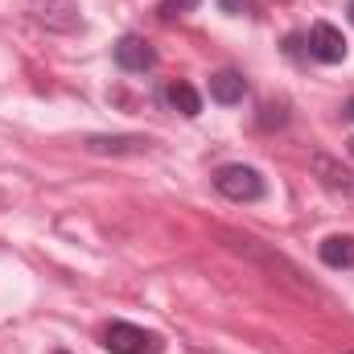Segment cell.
I'll list each match as a JSON object with an SVG mask.
<instances>
[{
	"instance_id": "15",
	"label": "cell",
	"mask_w": 354,
	"mask_h": 354,
	"mask_svg": "<svg viewBox=\"0 0 354 354\" xmlns=\"http://www.w3.org/2000/svg\"><path fill=\"white\" fill-rule=\"evenodd\" d=\"M351 153H354V140H351Z\"/></svg>"
},
{
	"instance_id": "4",
	"label": "cell",
	"mask_w": 354,
	"mask_h": 354,
	"mask_svg": "<svg viewBox=\"0 0 354 354\" xmlns=\"http://www.w3.org/2000/svg\"><path fill=\"white\" fill-rule=\"evenodd\" d=\"M309 58L313 62H322V66H338V62H346V37H342V29L338 25H330V21H317L313 29H309Z\"/></svg>"
},
{
	"instance_id": "14",
	"label": "cell",
	"mask_w": 354,
	"mask_h": 354,
	"mask_svg": "<svg viewBox=\"0 0 354 354\" xmlns=\"http://www.w3.org/2000/svg\"><path fill=\"white\" fill-rule=\"evenodd\" d=\"M351 21H354V0H351Z\"/></svg>"
},
{
	"instance_id": "9",
	"label": "cell",
	"mask_w": 354,
	"mask_h": 354,
	"mask_svg": "<svg viewBox=\"0 0 354 354\" xmlns=\"http://www.w3.org/2000/svg\"><path fill=\"white\" fill-rule=\"evenodd\" d=\"M313 169L322 174V181H326L330 189H338V194L354 198V181H351V174H346V169H338V165H334L326 153H317V157H313Z\"/></svg>"
},
{
	"instance_id": "3",
	"label": "cell",
	"mask_w": 354,
	"mask_h": 354,
	"mask_svg": "<svg viewBox=\"0 0 354 354\" xmlns=\"http://www.w3.org/2000/svg\"><path fill=\"white\" fill-rule=\"evenodd\" d=\"M29 17L54 33H79L83 29V17H79V4L75 0H25Z\"/></svg>"
},
{
	"instance_id": "6",
	"label": "cell",
	"mask_w": 354,
	"mask_h": 354,
	"mask_svg": "<svg viewBox=\"0 0 354 354\" xmlns=\"http://www.w3.org/2000/svg\"><path fill=\"white\" fill-rule=\"evenodd\" d=\"M243 95H248V79H243L239 71H218V75H210V99H214V103L231 107V103H243Z\"/></svg>"
},
{
	"instance_id": "10",
	"label": "cell",
	"mask_w": 354,
	"mask_h": 354,
	"mask_svg": "<svg viewBox=\"0 0 354 354\" xmlns=\"http://www.w3.org/2000/svg\"><path fill=\"white\" fill-rule=\"evenodd\" d=\"M87 149L91 153H140V149H149V140H140V136H91Z\"/></svg>"
},
{
	"instance_id": "7",
	"label": "cell",
	"mask_w": 354,
	"mask_h": 354,
	"mask_svg": "<svg viewBox=\"0 0 354 354\" xmlns=\"http://www.w3.org/2000/svg\"><path fill=\"white\" fill-rule=\"evenodd\" d=\"M322 264L354 268V235H330V239H322Z\"/></svg>"
},
{
	"instance_id": "16",
	"label": "cell",
	"mask_w": 354,
	"mask_h": 354,
	"mask_svg": "<svg viewBox=\"0 0 354 354\" xmlns=\"http://www.w3.org/2000/svg\"><path fill=\"white\" fill-rule=\"evenodd\" d=\"M58 354H66V351H58Z\"/></svg>"
},
{
	"instance_id": "11",
	"label": "cell",
	"mask_w": 354,
	"mask_h": 354,
	"mask_svg": "<svg viewBox=\"0 0 354 354\" xmlns=\"http://www.w3.org/2000/svg\"><path fill=\"white\" fill-rule=\"evenodd\" d=\"M202 0H161V17H181V12H194Z\"/></svg>"
},
{
	"instance_id": "8",
	"label": "cell",
	"mask_w": 354,
	"mask_h": 354,
	"mask_svg": "<svg viewBox=\"0 0 354 354\" xmlns=\"http://www.w3.org/2000/svg\"><path fill=\"white\" fill-rule=\"evenodd\" d=\"M165 103H169L174 111H181L185 120L202 115V95L189 87V83H169V87H165Z\"/></svg>"
},
{
	"instance_id": "2",
	"label": "cell",
	"mask_w": 354,
	"mask_h": 354,
	"mask_svg": "<svg viewBox=\"0 0 354 354\" xmlns=\"http://www.w3.org/2000/svg\"><path fill=\"white\" fill-rule=\"evenodd\" d=\"M103 346L111 354H161L165 351V342L157 334H149V330H140L132 322H111L103 330Z\"/></svg>"
},
{
	"instance_id": "5",
	"label": "cell",
	"mask_w": 354,
	"mask_h": 354,
	"mask_svg": "<svg viewBox=\"0 0 354 354\" xmlns=\"http://www.w3.org/2000/svg\"><path fill=\"white\" fill-rule=\"evenodd\" d=\"M153 62H157V50H153L145 37L128 33V37L115 41V66H120V71H132V75H136V71H149Z\"/></svg>"
},
{
	"instance_id": "17",
	"label": "cell",
	"mask_w": 354,
	"mask_h": 354,
	"mask_svg": "<svg viewBox=\"0 0 354 354\" xmlns=\"http://www.w3.org/2000/svg\"><path fill=\"white\" fill-rule=\"evenodd\" d=\"M351 354H354V351H351Z\"/></svg>"
},
{
	"instance_id": "12",
	"label": "cell",
	"mask_w": 354,
	"mask_h": 354,
	"mask_svg": "<svg viewBox=\"0 0 354 354\" xmlns=\"http://www.w3.org/2000/svg\"><path fill=\"white\" fill-rule=\"evenodd\" d=\"M218 8L231 17H248V12H256V0H218Z\"/></svg>"
},
{
	"instance_id": "13",
	"label": "cell",
	"mask_w": 354,
	"mask_h": 354,
	"mask_svg": "<svg viewBox=\"0 0 354 354\" xmlns=\"http://www.w3.org/2000/svg\"><path fill=\"white\" fill-rule=\"evenodd\" d=\"M342 115H346V120H354V99H346V107H342Z\"/></svg>"
},
{
	"instance_id": "1",
	"label": "cell",
	"mask_w": 354,
	"mask_h": 354,
	"mask_svg": "<svg viewBox=\"0 0 354 354\" xmlns=\"http://www.w3.org/2000/svg\"><path fill=\"white\" fill-rule=\"evenodd\" d=\"M214 189L231 202H260L264 198V177L252 165H223L214 174Z\"/></svg>"
}]
</instances>
